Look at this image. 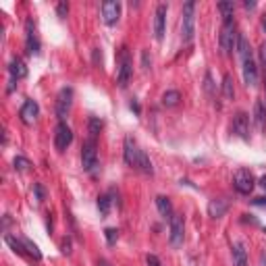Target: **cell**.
<instances>
[{
    "mask_svg": "<svg viewBox=\"0 0 266 266\" xmlns=\"http://www.w3.org/2000/svg\"><path fill=\"white\" fill-rule=\"evenodd\" d=\"M195 33V2H185L183 6V17H181V38L185 44L193 40Z\"/></svg>",
    "mask_w": 266,
    "mask_h": 266,
    "instance_id": "6da1fadb",
    "label": "cell"
},
{
    "mask_svg": "<svg viewBox=\"0 0 266 266\" xmlns=\"http://www.w3.org/2000/svg\"><path fill=\"white\" fill-rule=\"evenodd\" d=\"M237 27H235V21H225L223 23V31H221V48L225 54H231L237 48Z\"/></svg>",
    "mask_w": 266,
    "mask_h": 266,
    "instance_id": "7a4b0ae2",
    "label": "cell"
},
{
    "mask_svg": "<svg viewBox=\"0 0 266 266\" xmlns=\"http://www.w3.org/2000/svg\"><path fill=\"white\" fill-rule=\"evenodd\" d=\"M233 187H235L239 193L250 195L252 189L256 187V179H254L252 171H248V169H239V171L235 173V177H233Z\"/></svg>",
    "mask_w": 266,
    "mask_h": 266,
    "instance_id": "3957f363",
    "label": "cell"
},
{
    "mask_svg": "<svg viewBox=\"0 0 266 266\" xmlns=\"http://www.w3.org/2000/svg\"><path fill=\"white\" fill-rule=\"evenodd\" d=\"M183 239H185L183 216L181 214H173L171 216V235H169V241H171L173 248H181L183 246Z\"/></svg>",
    "mask_w": 266,
    "mask_h": 266,
    "instance_id": "277c9868",
    "label": "cell"
},
{
    "mask_svg": "<svg viewBox=\"0 0 266 266\" xmlns=\"http://www.w3.org/2000/svg\"><path fill=\"white\" fill-rule=\"evenodd\" d=\"M129 77H131V56H129V50L127 48H121V52H119V73H117L119 86L125 88L127 84H129Z\"/></svg>",
    "mask_w": 266,
    "mask_h": 266,
    "instance_id": "5b68a950",
    "label": "cell"
},
{
    "mask_svg": "<svg viewBox=\"0 0 266 266\" xmlns=\"http://www.w3.org/2000/svg\"><path fill=\"white\" fill-rule=\"evenodd\" d=\"M144 150L137 146V142L133 137H125V163L129 167H140V160H142Z\"/></svg>",
    "mask_w": 266,
    "mask_h": 266,
    "instance_id": "8992f818",
    "label": "cell"
},
{
    "mask_svg": "<svg viewBox=\"0 0 266 266\" xmlns=\"http://www.w3.org/2000/svg\"><path fill=\"white\" fill-rule=\"evenodd\" d=\"M71 104H73V89L71 88H63L59 91V98H56V117L63 119L69 114V110H71Z\"/></svg>",
    "mask_w": 266,
    "mask_h": 266,
    "instance_id": "52a82bcc",
    "label": "cell"
},
{
    "mask_svg": "<svg viewBox=\"0 0 266 266\" xmlns=\"http://www.w3.org/2000/svg\"><path fill=\"white\" fill-rule=\"evenodd\" d=\"M73 142V131H71V127H69L67 123H59V127H56V131H54V146L59 152H65V150L71 146Z\"/></svg>",
    "mask_w": 266,
    "mask_h": 266,
    "instance_id": "ba28073f",
    "label": "cell"
},
{
    "mask_svg": "<svg viewBox=\"0 0 266 266\" xmlns=\"http://www.w3.org/2000/svg\"><path fill=\"white\" fill-rule=\"evenodd\" d=\"M82 165L86 171H94L98 167V150H96V140H88L82 150Z\"/></svg>",
    "mask_w": 266,
    "mask_h": 266,
    "instance_id": "9c48e42d",
    "label": "cell"
},
{
    "mask_svg": "<svg viewBox=\"0 0 266 266\" xmlns=\"http://www.w3.org/2000/svg\"><path fill=\"white\" fill-rule=\"evenodd\" d=\"M38 114H40V106H38V102H33V100H25V104H23L21 110H19V117L25 125L36 123Z\"/></svg>",
    "mask_w": 266,
    "mask_h": 266,
    "instance_id": "30bf717a",
    "label": "cell"
},
{
    "mask_svg": "<svg viewBox=\"0 0 266 266\" xmlns=\"http://www.w3.org/2000/svg\"><path fill=\"white\" fill-rule=\"evenodd\" d=\"M233 133L241 140H250V117L246 112H237L233 117Z\"/></svg>",
    "mask_w": 266,
    "mask_h": 266,
    "instance_id": "8fae6325",
    "label": "cell"
},
{
    "mask_svg": "<svg viewBox=\"0 0 266 266\" xmlns=\"http://www.w3.org/2000/svg\"><path fill=\"white\" fill-rule=\"evenodd\" d=\"M102 17H104V23H106V25H114L121 17V4L114 2V0L104 2L102 4Z\"/></svg>",
    "mask_w": 266,
    "mask_h": 266,
    "instance_id": "7c38bea8",
    "label": "cell"
},
{
    "mask_svg": "<svg viewBox=\"0 0 266 266\" xmlns=\"http://www.w3.org/2000/svg\"><path fill=\"white\" fill-rule=\"evenodd\" d=\"M167 29V4H158L156 15H154V38L163 40Z\"/></svg>",
    "mask_w": 266,
    "mask_h": 266,
    "instance_id": "4fadbf2b",
    "label": "cell"
},
{
    "mask_svg": "<svg viewBox=\"0 0 266 266\" xmlns=\"http://www.w3.org/2000/svg\"><path fill=\"white\" fill-rule=\"evenodd\" d=\"M244 79H246V86H250V88L258 86V67L252 59L244 61Z\"/></svg>",
    "mask_w": 266,
    "mask_h": 266,
    "instance_id": "5bb4252c",
    "label": "cell"
},
{
    "mask_svg": "<svg viewBox=\"0 0 266 266\" xmlns=\"http://www.w3.org/2000/svg\"><path fill=\"white\" fill-rule=\"evenodd\" d=\"M8 73H10V79H13V82H19V79L27 77V67L21 59H13L8 65Z\"/></svg>",
    "mask_w": 266,
    "mask_h": 266,
    "instance_id": "9a60e30c",
    "label": "cell"
},
{
    "mask_svg": "<svg viewBox=\"0 0 266 266\" xmlns=\"http://www.w3.org/2000/svg\"><path fill=\"white\" fill-rule=\"evenodd\" d=\"M227 208H229V202L223 200V198L210 200V204H208V214H210L212 218H221V216H225Z\"/></svg>",
    "mask_w": 266,
    "mask_h": 266,
    "instance_id": "2e32d148",
    "label": "cell"
},
{
    "mask_svg": "<svg viewBox=\"0 0 266 266\" xmlns=\"http://www.w3.org/2000/svg\"><path fill=\"white\" fill-rule=\"evenodd\" d=\"M254 123L260 131L266 129V106L262 100H256V104H254Z\"/></svg>",
    "mask_w": 266,
    "mask_h": 266,
    "instance_id": "e0dca14e",
    "label": "cell"
},
{
    "mask_svg": "<svg viewBox=\"0 0 266 266\" xmlns=\"http://www.w3.org/2000/svg\"><path fill=\"white\" fill-rule=\"evenodd\" d=\"M27 52L29 54H40V42H38L36 27H33L31 21H27Z\"/></svg>",
    "mask_w": 266,
    "mask_h": 266,
    "instance_id": "ac0fdd59",
    "label": "cell"
},
{
    "mask_svg": "<svg viewBox=\"0 0 266 266\" xmlns=\"http://www.w3.org/2000/svg\"><path fill=\"white\" fill-rule=\"evenodd\" d=\"M235 50H237L239 56H241V63L252 59V48H250V44H248L246 36H241V33H239V38H237V48H235Z\"/></svg>",
    "mask_w": 266,
    "mask_h": 266,
    "instance_id": "d6986e66",
    "label": "cell"
},
{
    "mask_svg": "<svg viewBox=\"0 0 266 266\" xmlns=\"http://www.w3.org/2000/svg\"><path fill=\"white\" fill-rule=\"evenodd\" d=\"M233 266H248V252L244 244H237L233 248Z\"/></svg>",
    "mask_w": 266,
    "mask_h": 266,
    "instance_id": "ffe728a7",
    "label": "cell"
},
{
    "mask_svg": "<svg viewBox=\"0 0 266 266\" xmlns=\"http://www.w3.org/2000/svg\"><path fill=\"white\" fill-rule=\"evenodd\" d=\"M156 206H158V212L163 214L165 218H171L173 216V204L169 198H165V195H158L156 198Z\"/></svg>",
    "mask_w": 266,
    "mask_h": 266,
    "instance_id": "44dd1931",
    "label": "cell"
},
{
    "mask_svg": "<svg viewBox=\"0 0 266 266\" xmlns=\"http://www.w3.org/2000/svg\"><path fill=\"white\" fill-rule=\"evenodd\" d=\"M218 10H221V15H223V21H233V13H235V4L233 2L223 0V2H218Z\"/></svg>",
    "mask_w": 266,
    "mask_h": 266,
    "instance_id": "7402d4cb",
    "label": "cell"
},
{
    "mask_svg": "<svg viewBox=\"0 0 266 266\" xmlns=\"http://www.w3.org/2000/svg\"><path fill=\"white\" fill-rule=\"evenodd\" d=\"M223 96H225L227 100H233V96H235L233 77H231V75H225V77H223Z\"/></svg>",
    "mask_w": 266,
    "mask_h": 266,
    "instance_id": "603a6c76",
    "label": "cell"
},
{
    "mask_svg": "<svg viewBox=\"0 0 266 266\" xmlns=\"http://www.w3.org/2000/svg\"><path fill=\"white\" fill-rule=\"evenodd\" d=\"M179 100H181L179 91L177 89H171V91H167V94L163 96V106H177Z\"/></svg>",
    "mask_w": 266,
    "mask_h": 266,
    "instance_id": "cb8c5ba5",
    "label": "cell"
},
{
    "mask_svg": "<svg viewBox=\"0 0 266 266\" xmlns=\"http://www.w3.org/2000/svg\"><path fill=\"white\" fill-rule=\"evenodd\" d=\"M110 195H100L98 198V210H100V214H104L106 216L108 212H110Z\"/></svg>",
    "mask_w": 266,
    "mask_h": 266,
    "instance_id": "d4e9b609",
    "label": "cell"
},
{
    "mask_svg": "<svg viewBox=\"0 0 266 266\" xmlns=\"http://www.w3.org/2000/svg\"><path fill=\"white\" fill-rule=\"evenodd\" d=\"M100 129H102V121L96 119V117H91V119H89V140H96L98 133H100Z\"/></svg>",
    "mask_w": 266,
    "mask_h": 266,
    "instance_id": "484cf974",
    "label": "cell"
},
{
    "mask_svg": "<svg viewBox=\"0 0 266 266\" xmlns=\"http://www.w3.org/2000/svg\"><path fill=\"white\" fill-rule=\"evenodd\" d=\"M23 246H25V250L31 254V256L33 258H36V260H40L42 258V254H40V250H38V246L36 244H31V241L29 239H23Z\"/></svg>",
    "mask_w": 266,
    "mask_h": 266,
    "instance_id": "4316f807",
    "label": "cell"
},
{
    "mask_svg": "<svg viewBox=\"0 0 266 266\" xmlns=\"http://www.w3.org/2000/svg\"><path fill=\"white\" fill-rule=\"evenodd\" d=\"M104 235H106L108 246H114V244H117V239H119V231L117 229H106V231H104Z\"/></svg>",
    "mask_w": 266,
    "mask_h": 266,
    "instance_id": "83f0119b",
    "label": "cell"
},
{
    "mask_svg": "<svg viewBox=\"0 0 266 266\" xmlns=\"http://www.w3.org/2000/svg\"><path fill=\"white\" fill-rule=\"evenodd\" d=\"M31 167V163L27 158H23V156H17L15 158V169H19V171H27Z\"/></svg>",
    "mask_w": 266,
    "mask_h": 266,
    "instance_id": "f1b7e54d",
    "label": "cell"
},
{
    "mask_svg": "<svg viewBox=\"0 0 266 266\" xmlns=\"http://www.w3.org/2000/svg\"><path fill=\"white\" fill-rule=\"evenodd\" d=\"M146 262H148V266H163L158 260V256H154V254H150V256L146 258Z\"/></svg>",
    "mask_w": 266,
    "mask_h": 266,
    "instance_id": "f546056e",
    "label": "cell"
},
{
    "mask_svg": "<svg viewBox=\"0 0 266 266\" xmlns=\"http://www.w3.org/2000/svg\"><path fill=\"white\" fill-rule=\"evenodd\" d=\"M260 61H262V65L266 69V44H262V48H260Z\"/></svg>",
    "mask_w": 266,
    "mask_h": 266,
    "instance_id": "4dcf8cb0",
    "label": "cell"
},
{
    "mask_svg": "<svg viewBox=\"0 0 266 266\" xmlns=\"http://www.w3.org/2000/svg\"><path fill=\"white\" fill-rule=\"evenodd\" d=\"M67 10H69V8H67V4H65V2H61V4H59V17H61V19H65Z\"/></svg>",
    "mask_w": 266,
    "mask_h": 266,
    "instance_id": "1f68e13d",
    "label": "cell"
},
{
    "mask_svg": "<svg viewBox=\"0 0 266 266\" xmlns=\"http://www.w3.org/2000/svg\"><path fill=\"white\" fill-rule=\"evenodd\" d=\"M36 193H38V200L44 198V191H42V185H36Z\"/></svg>",
    "mask_w": 266,
    "mask_h": 266,
    "instance_id": "d6a6232c",
    "label": "cell"
},
{
    "mask_svg": "<svg viewBox=\"0 0 266 266\" xmlns=\"http://www.w3.org/2000/svg\"><path fill=\"white\" fill-rule=\"evenodd\" d=\"M254 204H256V206H266V198H256V200H254Z\"/></svg>",
    "mask_w": 266,
    "mask_h": 266,
    "instance_id": "836d02e7",
    "label": "cell"
},
{
    "mask_svg": "<svg viewBox=\"0 0 266 266\" xmlns=\"http://www.w3.org/2000/svg\"><path fill=\"white\" fill-rule=\"evenodd\" d=\"M96 266H110V262H108V260H104V258H100Z\"/></svg>",
    "mask_w": 266,
    "mask_h": 266,
    "instance_id": "e575fe53",
    "label": "cell"
},
{
    "mask_svg": "<svg viewBox=\"0 0 266 266\" xmlns=\"http://www.w3.org/2000/svg\"><path fill=\"white\" fill-rule=\"evenodd\" d=\"M131 110H135L137 114H140V104H137V102H131Z\"/></svg>",
    "mask_w": 266,
    "mask_h": 266,
    "instance_id": "d590c367",
    "label": "cell"
},
{
    "mask_svg": "<svg viewBox=\"0 0 266 266\" xmlns=\"http://www.w3.org/2000/svg\"><path fill=\"white\" fill-rule=\"evenodd\" d=\"M69 248H71V244H69V241H65V244H63V252H65V254H69V252H71Z\"/></svg>",
    "mask_w": 266,
    "mask_h": 266,
    "instance_id": "8d00e7d4",
    "label": "cell"
},
{
    "mask_svg": "<svg viewBox=\"0 0 266 266\" xmlns=\"http://www.w3.org/2000/svg\"><path fill=\"white\" fill-rule=\"evenodd\" d=\"M260 185H262V189H264V191H266V175H264V177H262V179H260Z\"/></svg>",
    "mask_w": 266,
    "mask_h": 266,
    "instance_id": "74e56055",
    "label": "cell"
},
{
    "mask_svg": "<svg viewBox=\"0 0 266 266\" xmlns=\"http://www.w3.org/2000/svg\"><path fill=\"white\" fill-rule=\"evenodd\" d=\"M262 25H264V29H266V15L262 17Z\"/></svg>",
    "mask_w": 266,
    "mask_h": 266,
    "instance_id": "f35d334b",
    "label": "cell"
}]
</instances>
